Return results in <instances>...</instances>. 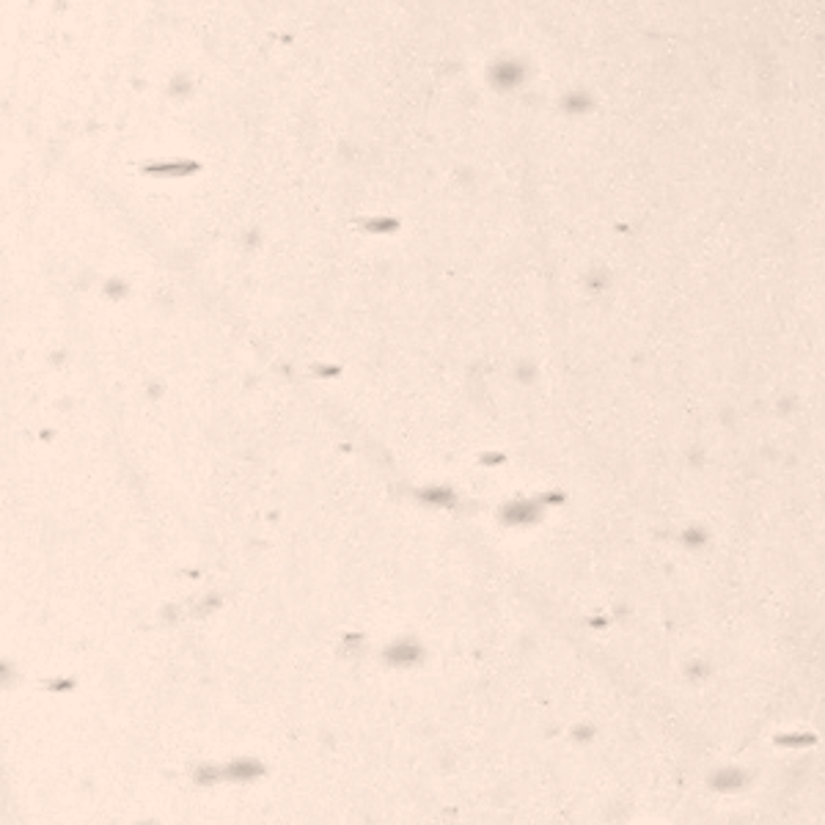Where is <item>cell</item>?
I'll return each mask as SVG.
<instances>
[{
  "instance_id": "cell-1",
  "label": "cell",
  "mask_w": 825,
  "mask_h": 825,
  "mask_svg": "<svg viewBox=\"0 0 825 825\" xmlns=\"http://www.w3.org/2000/svg\"><path fill=\"white\" fill-rule=\"evenodd\" d=\"M386 657L391 660V663H396V666H405V663H412L415 657H418V647L415 644H396V647H391V650L386 652Z\"/></svg>"
},
{
  "instance_id": "cell-2",
  "label": "cell",
  "mask_w": 825,
  "mask_h": 825,
  "mask_svg": "<svg viewBox=\"0 0 825 825\" xmlns=\"http://www.w3.org/2000/svg\"><path fill=\"white\" fill-rule=\"evenodd\" d=\"M261 767L256 765V762H234V765H229L226 770H223V776L226 779H253V776H259Z\"/></svg>"
}]
</instances>
